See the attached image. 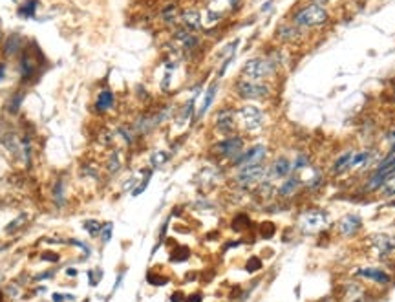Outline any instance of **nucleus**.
Masks as SVG:
<instances>
[{
	"label": "nucleus",
	"instance_id": "2eb2a0df",
	"mask_svg": "<svg viewBox=\"0 0 395 302\" xmlns=\"http://www.w3.org/2000/svg\"><path fill=\"white\" fill-rule=\"evenodd\" d=\"M353 152H355V150H344V152L331 163V167H330L331 174L340 176V174H344V172H348V165H350V159H352Z\"/></svg>",
	"mask_w": 395,
	"mask_h": 302
},
{
	"label": "nucleus",
	"instance_id": "6ab92c4d",
	"mask_svg": "<svg viewBox=\"0 0 395 302\" xmlns=\"http://www.w3.org/2000/svg\"><path fill=\"white\" fill-rule=\"evenodd\" d=\"M216 92H218V83H212V85L208 86L207 94H205V99H203L202 106H200V110H198V119H202V117L207 114V110L210 108V105H212L214 97H216Z\"/></svg>",
	"mask_w": 395,
	"mask_h": 302
},
{
	"label": "nucleus",
	"instance_id": "20e7f679",
	"mask_svg": "<svg viewBox=\"0 0 395 302\" xmlns=\"http://www.w3.org/2000/svg\"><path fill=\"white\" fill-rule=\"evenodd\" d=\"M244 150H246V138L240 136V134H232V136L222 138L210 147V152L214 156H218L222 159H229V161H234Z\"/></svg>",
	"mask_w": 395,
	"mask_h": 302
},
{
	"label": "nucleus",
	"instance_id": "cd10ccee",
	"mask_svg": "<svg viewBox=\"0 0 395 302\" xmlns=\"http://www.w3.org/2000/svg\"><path fill=\"white\" fill-rule=\"evenodd\" d=\"M161 19L166 22V24H174L178 21V8L174 4H168L161 13Z\"/></svg>",
	"mask_w": 395,
	"mask_h": 302
},
{
	"label": "nucleus",
	"instance_id": "6e6552de",
	"mask_svg": "<svg viewBox=\"0 0 395 302\" xmlns=\"http://www.w3.org/2000/svg\"><path fill=\"white\" fill-rule=\"evenodd\" d=\"M267 152H269V149H267L264 143H254V145H251V147H247L234 161H230V167L240 169V167H247V165L264 163L267 159Z\"/></svg>",
	"mask_w": 395,
	"mask_h": 302
},
{
	"label": "nucleus",
	"instance_id": "473e14b6",
	"mask_svg": "<svg viewBox=\"0 0 395 302\" xmlns=\"http://www.w3.org/2000/svg\"><path fill=\"white\" fill-rule=\"evenodd\" d=\"M246 269L249 271V273H256L258 269H262V260L258 258V256H251V258L247 260Z\"/></svg>",
	"mask_w": 395,
	"mask_h": 302
},
{
	"label": "nucleus",
	"instance_id": "dca6fc26",
	"mask_svg": "<svg viewBox=\"0 0 395 302\" xmlns=\"http://www.w3.org/2000/svg\"><path fill=\"white\" fill-rule=\"evenodd\" d=\"M300 35V28H296L291 22V24H282V26H278L276 30V37L282 41V43H294Z\"/></svg>",
	"mask_w": 395,
	"mask_h": 302
},
{
	"label": "nucleus",
	"instance_id": "b1692460",
	"mask_svg": "<svg viewBox=\"0 0 395 302\" xmlns=\"http://www.w3.org/2000/svg\"><path fill=\"white\" fill-rule=\"evenodd\" d=\"M54 200L57 205H64L66 201V181L57 180L54 183Z\"/></svg>",
	"mask_w": 395,
	"mask_h": 302
},
{
	"label": "nucleus",
	"instance_id": "f03ea898",
	"mask_svg": "<svg viewBox=\"0 0 395 302\" xmlns=\"http://www.w3.org/2000/svg\"><path fill=\"white\" fill-rule=\"evenodd\" d=\"M236 119H238V127L247 134H258L262 132L266 127V114L260 106L256 105H242L236 110Z\"/></svg>",
	"mask_w": 395,
	"mask_h": 302
},
{
	"label": "nucleus",
	"instance_id": "423d86ee",
	"mask_svg": "<svg viewBox=\"0 0 395 302\" xmlns=\"http://www.w3.org/2000/svg\"><path fill=\"white\" fill-rule=\"evenodd\" d=\"M236 96L242 97L246 101H258V99H267L271 96V86L266 85V81H247V79H238L234 85Z\"/></svg>",
	"mask_w": 395,
	"mask_h": 302
},
{
	"label": "nucleus",
	"instance_id": "412c9836",
	"mask_svg": "<svg viewBox=\"0 0 395 302\" xmlns=\"http://www.w3.org/2000/svg\"><path fill=\"white\" fill-rule=\"evenodd\" d=\"M311 165V158L310 154L306 152H298L293 159V174H298L302 170H306Z\"/></svg>",
	"mask_w": 395,
	"mask_h": 302
},
{
	"label": "nucleus",
	"instance_id": "c756f323",
	"mask_svg": "<svg viewBox=\"0 0 395 302\" xmlns=\"http://www.w3.org/2000/svg\"><path fill=\"white\" fill-rule=\"evenodd\" d=\"M82 227H84V231H88L92 236H97V234L101 233L102 225L97 222V220H84V222H82Z\"/></svg>",
	"mask_w": 395,
	"mask_h": 302
},
{
	"label": "nucleus",
	"instance_id": "f3484780",
	"mask_svg": "<svg viewBox=\"0 0 395 302\" xmlns=\"http://www.w3.org/2000/svg\"><path fill=\"white\" fill-rule=\"evenodd\" d=\"M114 103H116V96H114V92H110V90H101L99 94H97L96 110L99 112V114L112 110Z\"/></svg>",
	"mask_w": 395,
	"mask_h": 302
},
{
	"label": "nucleus",
	"instance_id": "f8f14e48",
	"mask_svg": "<svg viewBox=\"0 0 395 302\" xmlns=\"http://www.w3.org/2000/svg\"><path fill=\"white\" fill-rule=\"evenodd\" d=\"M355 276L368 278V280L375 282V284H380V286H386V284L392 282V276L384 269H379V267H358L355 271Z\"/></svg>",
	"mask_w": 395,
	"mask_h": 302
},
{
	"label": "nucleus",
	"instance_id": "9d476101",
	"mask_svg": "<svg viewBox=\"0 0 395 302\" xmlns=\"http://www.w3.org/2000/svg\"><path fill=\"white\" fill-rule=\"evenodd\" d=\"M293 174V161L288 156H276L271 165L267 167V178L269 180H286L288 176Z\"/></svg>",
	"mask_w": 395,
	"mask_h": 302
},
{
	"label": "nucleus",
	"instance_id": "e433bc0d",
	"mask_svg": "<svg viewBox=\"0 0 395 302\" xmlns=\"http://www.w3.org/2000/svg\"><path fill=\"white\" fill-rule=\"evenodd\" d=\"M68 244H72V245H77V247H80V249L84 251L86 254H90V247H88V245L86 244H82V242H79V240H75V238H72L68 242Z\"/></svg>",
	"mask_w": 395,
	"mask_h": 302
},
{
	"label": "nucleus",
	"instance_id": "c9c22d12",
	"mask_svg": "<svg viewBox=\"0 0 395 302\" xmlns=\"http://www.w3.org/2000/svg\"><path fill=\"white\" fill-rule=\"evenodd\" d=\"M88 276H90V284H92V286H96L97 282L102 278V271L94 269V271H90V273H88Z\"/></svg>",
	"mask_w": 395,
	"mask_h": 302
},
{
	"label": "nucleus",
	"instance_id": "37998d69",
	"mask_svg": "<svg viewBox=\"0 0 395 302\" xmlns=\"http://www.w3.org/2000/svg\"><path fill=\"white\" fill-rule=\"evenodd\" d=\"M324 302H333V300H331V298H326V300H324Z\"/></svg>",
	"mask_w": 395,
	"mask_h": 302
},
{
	"label": "nucleus",
	"instance_id": "ddd939ff",
	"mask_svg": "<svg viewBox=\"0 0 395 302\" xmlns=\"http://www.w3.org/2000/svg\"><path fill=\"white\" fill-rule=\"evenodd\" d=\"M300 187H302V178H300V174H291L276 187V194H278V198H291V196H294V192L298 191Z\"/></svg>",
	"mask_w": 395,
	"mask_h": 302
},
{
	"label": "nucleus",
	"instance_id": "c85d7f7f",
	"mask_svg": "<svg viewBox=\"0 0 395 302\" xmlns=\"http://www.w3.org/2000/svg\"><path fill=\"white\" fill-rule=\"evenodd\" d=\"M22 101H24V92H16L15 96L10 99V103H8V110H10L11 114H16L22 105Z\"/></svg>",
	"mask_w": 395,
	"mask_h": 302
},
{
	"label": "nucleus",
	"instance_id": "bb28decb",
	"mask_svg": "<svg viewBox=\"0 0 395 302\" xmlns=\"http://www.w3.org/2000/svg\"><path fill=\"white\" fill-rule=\"evenodd\" d=\"M380 196L382 198H394L395 196V174L390 176L388 180L382 183V187L379 189Z\"/></svg>",
	"mask_w": 395,
	"mask_h": 302
},
{
	"label": "nucleus",
	"instance_id": "f704fd0d",
	"mask_svg": "<svg viewBox=\"0 0 395 302\" xmlns=\"http://www.w3.org/2000/svg\"><path fill=\"white\" fill-rule=\"evenodd\" d=\"M24 222H26V216H24V214H20V216L16 218L15 222L10 223V227H6V233H13V231H16V229L20 227V223H24Z\"/></svg>",
	"mask_w": 395,
	"mask_h": 302
},
{
	"label": "nucleus",
	"instance_id": "2f4dec72",
	"mask_svg": "<svg viewBox=\"0 0 395 302\" xmlns=\"http://www.w3.org/2000/svg\"><path fill=\"white\" fill-rule=\"evenodd\" d=\"M112 233H114V223L112 222L104 223L101 227V233H99V238H101L102 244H108L112 240Z\"/></svg>",
	"mask_w": 395,
	"mask_h": 302
},
{
	"label": "nucleus",
	"instance_id": "c03bdc74",
	"mask_svg": "<svg viewBox=\"0 0 395 302\" xmlns=\"http://www.w3.org/2000/svg\"><path fill=\"white\" fill-rule=\"evenodd\" d=\"M390 205H394V207H395V201H392V203H390Z\"/></svg>",
	"mask_w": 395,
	"mask_h": 302
},
{
	"label": "nucleus",
	"instance_id": "7ed1b4c3",
	"mask_svg": "<svg viewBox=\"0 0 395 302\" xmlns=\"http://www.w3.org/2000/svg\"><path fill=\"white\" fill-rule=\"evenodd\" d=\"M276 72V63L267 57H254L247 61L242 68V79L247 81H266Z\"/></svg>",
	"mask_w": 395,
	"mask_h": 302
},
{
	"label": "nucleus",
	"instance_id": "58836bf2",
	"mask_svg": "<svg viewBox=\"0 0 395 302\" xmlns=\"http://www.w3.org/2000/svg\"><path fill=\"white\" fill-rule=\"evenodd\" d=\"M170 300L172 302H185V297H183V293L182 291H176L174 295L170 297Z\"/></svg>",
	"mask_w": 395,
	"mask_h": 302
},
{
	"label": "nucleus",
	"instance_id": "7c9ffc66",
	"mask_svg": "<svg viewBox=\"0 0 395 302\" xmlns=\"http://www.w3.org/2000/svg\"><path fill=\"white\" fill-rule=\"evenodd\" d=\"M150 178H152V170H144V178H143V180H141V183H138V187H136V189H134V191H132V196H134V198L139 196V194H141V192H143L144 189L148 187Z\"/></svg>",
	"mask_w": 395,
	"mask_h": 302
},
{
	"label": "nucleus",
	"instance_id": "4c0bfd02",
	"mask_svg": "<svg viewBox=\"0 0 395 302\" xmlns=\"http://www.w3.org/2000/svg\"><path fill=\"white\" fill-rule=\"evenodd\" d=\"M202 300H203L202 293H194V295H188V297H185V302H202Z\"/></svg>",
	"mask_w": 395,
	"mask_h": 302
},
{
	"label": "nucleus",
	"instance_id": "0eeeda50",
	"mask_svg": "<svg viewBox=\"0 0 395 302\" xmlns=\"http://www.w3.org/2000/svg\"><path fill=\"white\" fill-rule=\"evenodd\" d=\"M328 223H330V212L324 211V209H311V211H306L300 216L298 227L302 233L311 234L320 231L322 227H326Z\"/></svg>",
	"mask_w": 395,
	"mask_h": 302
},
{
	"label": "nucleus",
	"instance_id": "393cba45",
	"mask_svg": "<svg viewBox=\"0 0 395 302\" xmlns=\"http://www.w3.org/2000/svg\"><path fill=\"white\" fill-rule=\"evenodd\" d=\"M121 154H119V150H112L110 152V156H108V161H106V169L108 172H119V169H121Z\"/></svg>",
	"mask_w": 395,
	"mask_h": 302
},
{
	"label": "nucleus",
	"instance_id": "9b49d317",
	"mask_svg": "<svg viewBox=\"0 0 395 302\" xmlns=\"http://www.w3.org/2000/svg\"><path fill=\"white\" fill-rule=\"evenodd\" d=\"M360 229H362V220H360V216L355 214V212L344 214V216L338 220V223H336V233L340 234V236H344V238L355 236Z\"/></svg>",
	"mask_w": 395,
	"mask_h": 302
},
{
	"label": "nucleus",
	"instance_id": "f257e3e1",
	"mask_svg": "<svg viewBox=\"0 0 395 302\" xmlns=\"http://www.w3.org/2000/svg\"><path fill=\"white\" fill-rule=\"evenodd\" d=\"M330 21V11L326 10V6L322 4H308L304 8H300L298 11H294V15L291 17V22H293L296 28H306V30H311V28H320L324 24H328Z\"/></svg>",
	"mask_w": 395,
	"mask_h": 302
},
{
	"label": "nucleus",
	"instance_id": "4468645a",
	"mask_svg": "<svg viewBox=\"0 0 395 302\" xmlns=\"http://www.w3.org/2000/svg\"><path fill=\"white\" fill-rule=\"evenodd\" d=\"M183 22V26H185V30H188V32H196V30H200L202 28V13L198 10H187L183 11V15L180 17Z\"/></svg>",
	"mask_w": 395,
	"mask_h": 302
},
{
	"label": "nucleus",
	"instance_id": "5701e85b",
	"mask_svg": "<svg viewBox=\"0 0 395 302\" xmlns=\"http://www.w3.org/2000/svg\"><path fill=\"white\" fill-rule=\"evenodd\" d=\"M362 300V289L357 284H350L346 287V293L342 295V302H360Z\"/></svg>",
	"mask_w": 395,
	"mask_h": 302
},
{
	"label": "nucleus",
	"instance_id": "72a5a7b5",
	"mask_svg": "<svg viewBox=\"0 0 395 302\" xmlns=\"http://www.w3.org/2000/svg\"><path fill=\"white\" fill-rule=\"evenodd\" d=\"M146 280H148V284H152V286H165L166 282H168V278L154 275V273H148V275H146Z\"/></svg>",
	"mask_w": 395,
	"mask_h": 302
},
{
	"label": "nucleus",
	"instance_id": "4be33fe9",
	"mask_svg": "<svg viewBox=\"0 0 395 302\" xmlns=\"http://www.w3.org/2000/svg\"><path fill=\"white\" fill-rule=\"evenodd\" d=\"M168 159H170V154L166 152V150H156V152L150 154L148 161H150V167H152V169H160V167H163Z\"/></svg>",
	"mask_w": 395,
	"mask_h": 302
},
{
	"label": "nucleus",
	"instance_id": "aec40b11",
	"mask_svg": "<svg viewBox=\"0 0 395 302\" xmlns=\"http://www.w3.org/2000/svg\"><path fill=\"white\" fill-rule=\"evenodd\" d=\"M22 50V39L20 35H11V37H8V41H6L4 44V53L8 55V57H13V55H16V53Z\"/></svg>",
	"mask_w": 395,
	"mask_h": 302
},
{
	"label": "nucleus",
	"instance_id": "39448f33",
	"mask_svg": "<svg viewBox=\"0 0 395 302\" xmlns=\"http://www.w3.org/2000/svg\"><path fill=\"white\" fill-rule=\"evenodd\" d=\"M266 178H267V165L264 163L240 167V169H236V174H234L236 185L242 187V189L258 187Z\"/></svg>",
	"mask_w": 395,
	"mask_h": 302
},
{
	"label": "nucleus",
	"instance_id": "79ce46f5",
	"mask_svg": "<svg viewBox=\"0 0 395 302\" xmlns=\"http://www.w3.org/2000/svg\"><path fill=\"white\" fill-rule=\"evenodd\" d=\"M4 74H6V66H4V64H0V79L4 77Z\"/></svg>",
	"mask_w": 395,
	"mask_h": 302
},
{
	"label": "nucleus",
	"instance_id": "1a4fd4ad",
	"mask_svg": "<svg viewBox=\"0 0 395 302\" xmlns=\"http://www.w3.org/2000/svg\"><path fill=\"white\" fill-rule=\"evenodd\" d=\"M236 127H238V119H236V110L229 108V106H224L216 112L214 116V128L220 136H232L236 134Z\"/></svg>",
	"mask_w": 395,
	"mask_h": 302
},
{
	"label": "nucleus",
	"instance_id": "a211bd4d",
	"mask_svg": "<svg viewBox=\"0 0 395 302\" xmlns=\"http://www.w3.org/2000/svg\"><path fill=\"white\" fill-rule=\"evenodd\" d=\"M37 61L30 55V53H24V57L20 61V75H22V81H30L33 75L37 74Z\"/></svg>",
	"mask_w": 395,
	"mask_h": 302
},
{
	"label": "nucleus",
	"instance_id": "a878e982",
	"mask_svg": "<svg viewBox=\"0 0 395 302\" xmlns=\"http://www.w3.org/2000/svg\"><path fill=\"white\" fill-rule=\"evenodd\" d=\"M38 8V0H26L24 4H20V8H18V15L20 17H33L35 15V11H37Z\"/></svg>",
	"mask_w": 395,
	"mask_h": 302
},
{
	"label": "nucleus",
	"instance_id": "ea45409f",
	"mask_svg": "<svg viewBox=\"0 0 395 302\" xmlns=\"http://www.w3.org/2000/svg\"><path fill=\"white\" fill-rule=\"evenodd\" d=\"M66 295H60V293H55L54 295V302H64Z\"/></svg>",
	"mask_w": 395,
	"mask_h": 302
},
{
	"label": "nucleus",
	"instance_id": "a19ab883",
	"mask_svg": "<svg viewBox=\"0 0 395 302\" xmlns=\"http://www.w3.org/2000/svg\"><path fill=\"white\" fill-rule=\"evenodd\" d=\"M66 275H68V276H75V275H77V271H75L74 267H68V269H66Z\"/></svg>",
	"mask_w": 395,
	"mask_h": 302
}]
</instances>
